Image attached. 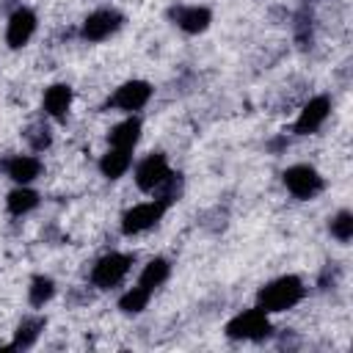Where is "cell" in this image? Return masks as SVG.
<instances>
[{
    "label": "cell",
    "mask_w": 353,
    "mask_h": 353,
    "mask_svg": "<svg viewBox=\"0 0 353 353\" xmlns=\"http://www.w3.org/2000/svg\"><path fill=\"white\" fill-rule=\"evenodd\" d=\"M39 204H41V193L33 185H14L6 193V212L11 218H25L33 210H39Z\"/></svg>",
    "instance_id": "17"
},
{
    "label": "cell",
    "mask_w": 353,
    "mask_h": 353,
    "mask_svg": "<svg viewBox=\"0 0 353 353\" xmlns=\"http://www.w3.org/2000/svg\"><path fill=\"white\" fill-rule=\"evenodd\" d=\"M39 30V14L19 3L8 17H6V30H3V39H6V47L8 50H22L30 44V39L36 36Z\"/></svg>",
    "instance_id": "9"
},
{
    "label": "cell",
    "mask_w": 353,
    "mask_h": 353,
    "mask_svg": "<svg viewBox=\"0 0 353 353\" xmlns=\"http://www.w3.org/2000/svg\"><path fill=\"white\" fill-rule=\"evenodd\" d=\"M328 234H331L336 243L347 245V243L353 240V212H350V210L334 212V215L328 218Z\"/></svg>",
    "instance_id": "22"
},
{
    "label": "cell",
    "mask_w": 353,
    "mask_h": 353,
    "mask_svg": "<svg viewBox=\"0 0 353 353\" xmlns=\"http://www.w3.org/2000/svg\"><path fill=\"white\" fill-rule=\"evenodd\" d=\"M132 265H135V254L132 251H108L91 265L88 281H91L94 290H102V292L113 290L130 276Z\"/></svg>",
    "instance_id": "5"
},
{
    "label": "cell",
    "mask_w": 353,
    "mask_h": 353,
    "mask_svg": "<svg viewBox=\"0 0 353 353\" xmlns=\"http://www.w3.org/2000/svg\"><path fill=\"white\" fill-rule=\"evenodd\" d=\"M152 97H154V85L149 80L132 77V80H124L113 88V94L105 99V108L124 113V116H132V113H141L152 102Z\"/></svg>",
    "instance_id": "6"
},
{
    "label": "cell",
    "mask_w": 353,
    "mask_h": 353,
    "mask_svg": "<svg viewBox=\"0 0 353 353\" xmlns=\"http://www.w3.org/2000/svg\"><path fill=\"white\" fill-rule=\"evenodd\" d=\"M284 146H287V138H284V135H281V138H276V141H270V143H268V149H270V152H276V154H279V152H281V149H284Z\"/></svg>",
    "instance_id": "24"
},
{
    "label": "cell",
    "mask_w": 353,
    "mask_h": 353,
    "mask_svg": "<svg viewBox=\"0 0 353 353\" xmlns=\"http://www.w3.org/2000/svg\"><path fill=\"white\" fill-rule=\"evenodd\" d=\"M74 105V88L69 83H50L41 94V113L50 121H66Z\"/></svg>",
    "instance_id": "13"
},
{
    "label": "cell",
    "mask_w": 353,
    "mask_h": 353,
    "mask_svg": "<svg viewBox=\"0 0 353 353\" xmlns=\"http://www.w3.org/2000/svg\"><path fill=\"white\" fill-rule=\"evenodd\" d=\"M284 190L298 201H312L325 190V176L309 163H292L281 171Z\"/></svg>",
    "instance_id": "8"
},
{
    "label": "cell",
    "mask_w": 353,
    "mask_h": 353,
    "mask_svg": "<svg viewBox=\"0 0 353 353\" xmlns=\"http://www.w3.org/2000/svg\"><path fill=\"white\" fill-rule=\"evenodd\" d=\"M223 334L226 339L232 342H268L273 336V320L268 312H262L259 306H251V309H243L237 314H232L223 325Z\"/></svg>",
    "instance_id": "2"
},
{
    "label": "cell",
    "mask_w": 353,
    "mask_h": 353,
    "mask_svg": "<svg viewBox=\"0 0 353 353\" xmlns=\"http://www.w3.org/2000/svg\"><path fill=\"white\" fill-rule=\"evenodd\" d=\"M141 135H143V121H141L138 113H132V116H124L121 121H116L108 130V146L135 152V146L141 143Z\"/></svg>",
    "instance_id": "15"
},
{
    "label": "cell",
    "mask_w": 353,
    "mask_h": 353,
    "mask_svg": "<svg viewBox=\"0 0 353 353\" xmlns=\"http://www.w3.org/2000/svg\"><path fill=\"white\" fill-rule=\"evenodd\" d=\"M168 22L185 36H201L212 25V8L201 3H179L168 8Z\"/></svg>",
    "instance_id": "11"
},
{
    "label": "cell",
    "mask_w": 353,
    "mask_h": 353,
    "mask_svg": "<svg viewBox=\"0 0 353 353\" xmlns=\"http://www.w3.org/2000/svg\"><path fill=\"white\" fill-rule=\"evenodd\" d=\"M168 210H171V204H165V201L157 199V196H152V199H146V201H138V204H132V207H127V210L121 212V218H119V232H121L124 237L146 234V232H152V229L165 218Z\"/></svg>",
    "instance_id": "4"
},
{
    "label": "cell",
    "mask_w": 353,
    "mask_h": 353,
    "mask_svg": "<svg viewBox=\"0 0 353 353\" xmlns=\"http://www.w3.org/2000/svg\"><path fill=\"white\" fill-rule=\"evenodd\" d=\"M25 143H28V149H30L33 154H44V152L52 146V127H50L44 119L33 121V124L25 130Z\"/></svg>",
    "instance_id": "21"
},
{
    "label": "cell",
    "mask_w": 353,
    "mask_h": 353,
    "mask_svg": "<svg viewBox=\"0 0 353 353\" xmlns=\"http://www.w3.org/2000/svg\"><path fill=\"white\" fill-rule=\"evenodd\" d=\"M124 25H127L124 11H119L116 6H99L83 17V22L77 28V39L83 44H102V41L113 39Z\"/></svg>",
    "instance_id": "3"
},
{
    "label": "cell",
    "mask_w": 353,
    "mask_h": 353,
    "mask_svg": "<svg viewBox=\"0 0 353 353\" xmlns=\"http://www.w3.org/2000/svg\"><path fill=\"white\" fill-rule=\"evenodd\" d=\"M306 292H309V287L298 273H281V276L265 281L256 290V303L254 306H259L262 312H268L273 317V314L295 309L306 298Z\"/></svg>",
    "instance_id": "1"
},
{
    "label": "cell",
    "mask_w": 353,
    "mask_h": 353,
    "mask_svg": "<svg viewBox=\"0 0 353 353\" xmlns=\"http://www.w3.org/2000/svg\"><path fill=\"white\" fill-rule=\"evenodd\" d=\"M3 174L14 182V185H33L36 179H41L44 174V163L39 154L33 152H22V154H8L3 163H0Z\"/></svg>",
    "instance_id": "12"
},
{
    "label": "cell",
    "mask_w": 353,
    "mask_h": 353,
    "mask_svg": "<svg viewBox=\"0 0 353 353\" xmlns=\"http://www.w3.org/2000/svg\"><path fill=\"white\" fill-rule=\"evenodd\" d=\"M132 163H135V160H132V152L108 146V149L99 154L97 168H99L102 179H108V182H119L121 176H127V174L132 171Z\"/></svg>",
    "instance_id": "16"
},
{
    "label": "cell",
    "mask_w": 353,
    "mask_h": 353,
    "mask_svg": "<svg viewBox=\"0 0 353 353\" xmlns=\"http://www.w3.org/2000/svg\"><path fill=\"white\" fill-rule=\"evenodd\" d=\"M171 270H174V265H171L168 256H152V259H146V265L141 268L138 284L154 292V290H160V287L171 279Z\"/></svg>",
    "instance_id": "18"
},
{
    "label": "cell",
    "mask_w": 353,
    "mask_h": 353,
    "mask_svg": "<svg viewBox=\"0 0 353 353\" xmlns=\"http://www.w3.org/2000/svg\"><path fill=\"white\" fill-rule=\"evenodd\" d=\"M44 328H47V317L39 314V312H30V314H25V317L17 323L14 339H11L6 347H8V350H30V347H36V342L41 339Z\"/></svg>",
    "instance_id": "14"
},
{
    "label": "cell",
    "mask_w": 353,
    "mask_h": 353,
    "mask_svg": "<svg viewBox=\"0 0 353 353\" xmlns=\"http://www.w3.org/2000/svg\"><path fill=\"white\" fill-rule=\"evenodd\" d=\"M171 174H174V168H171V160L165 152H149L138 163H132V182L146 196H154L168 182Z\"/></svg>",
    "instance_id": "7"
},
{
    "label": "cell",
    "mask_w": 353,
    "mask_h": 353,
    "mask_svg": "<svg viewBox=\"0 0 353 353\" xmlns=\"http://www.w3.org/2000/svg\"><path fill=\"white\" fill-rule=\"evenodd\" d=\"M331 110H334V99L328 94L309 97L301 105V110H298V116L292 121V132L295 135H314V132H320L325 127V121L331 119Z\"/></svg>",
    "instance_id": "10"
},
{
    "label": "cell",
    "mask_w": 353,
    "mask_h": 353,
    "mask_svg": "<svg viewBox=\"0 0 353 353\" xmlns=\"http://www.w3.org/2000/svg\"><path fill=\"white\" fill-rule=\"evenodd\" d=\"M17 6H19V0H0V14H3V17H8Z\"/></svg>",
    "instance_id": "23"
},
{
    "label": "cell",
    "mask_w": 353,
    "mask_h": 353,
    "mask_svg": "<svg viewBox=\"0 0 353 353\" xmlns=\"http://www.w3.org/2000/svg\"><path fill=\"white\" fill-rule=\"evenodd\" d=\"M55 292H58V284H55L52 276H47V273H33L30 276V281H28V303H30L33 312L44 309L55 298Z\"/></svg>",
    "instance_id": "19"
},
{
    "label": "cell",
    "mask_w": 353,
    "mask_h": 353,
    "mask_svg": "<svg viewBox=\"0 0 353 353\" xmlns=\"http://www.w3.org/2000/svg\"><path fill=\"white\" fill-rule=\"evenodd\" d=\"M152 295H154L152 290H146V287H141V284L135 281L132 287H127V290L119 295L116 306H119V312H121V314H127V317H135V314L146 312V306H149Z\"/></svg>",
    "instance_id": "20"
}]
</instances>
